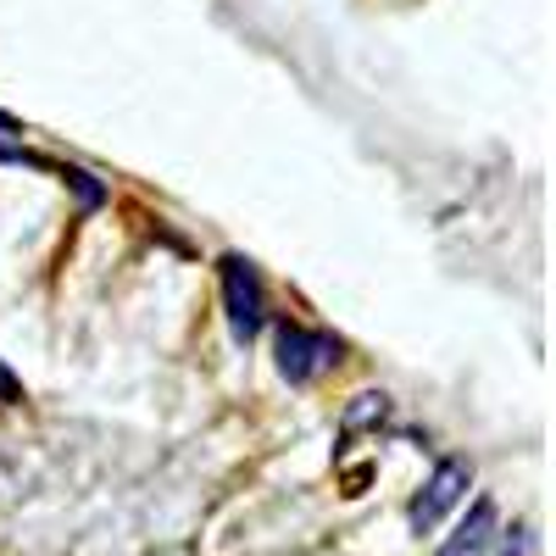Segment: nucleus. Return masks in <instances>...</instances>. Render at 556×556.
I'll list each match as a JSON object with an SVG mask.
<instances>
[{
    "label": "nucleus",
    "instance_id": "1",
    "mask_svg": "<svg viewBox=\"0 0 556 556\" xmlns=\"http://www.w3.org/2000/svg\"><path fill=\"white\" fill-rule=\"evenodd\" d=\"M217 278H223V306H228V329L235 340H256L262 323H267V295H262V278L245 256H223L217 262Z\"/></svg>",
    "mask_w": 556,
    "mask_h": 556
},
{
    "label": "nucleus",
    "instance_id": "2",
    "mask_svg": "<svg viewBox=\"0 0 556 556\" xmlns=\"http://www.w3.org/2000/svg\"><path fill=\"white\" fill-rule=\"evenodd\" d=\"M468 484H473V468H468L462 456H445L440 468L429 473V484L412 495V506H406V523H412L417 534H429V529L451 513V506H456L462 495H468Z\"/></svg>",
    "mask_w": 556,
    "mask_h": 556
},
{
    "label": "nucleus",
    "instance_id": "3",
    "mask_svg": "<svg viewBox=\"0 0 556 556\" xmlns=\"http://www.w3.org/2000/svg\"><path fill=\"white\" fill-rule=\"evenodd\" d=\"M340 362V340L323 334V329H301V323H285L278 329V374H285L290 384H306L317 379L323 367Z\"/></svg>",
    "mask_w": 556,
    "mask_h": 556
},
{
    "label": "nucleus",
    "instance_id": "4",
    "mask_svg": "<svg viewBox=\"0 0 556 556\" xmlns=\"http://www.w3.org/2000/svg\"><path fill=\"white\" fill-rule=\"evenodd\" d=\"M490 545H495V501H473L468 523L451 534V545L440 556H490Z\"/></svg>",
    "mask_w": 556,
    "mask_h": 556
},
{
    "label": "nucleus",
    "instance_id": "5",
    "mask_svg": "<svg viewBox=\"0 0 556 556\" xmlns=\"http://www.w3.org/2000/svg\"><path fill=\"white\" fill-rule=\"evenodd\" d=\"M374 417H384V395H356V406L345 412V429H362V424H374Z\"/></svg>",
    "mask_w": 556,
    "mask_h": 556
}]
</instances>
